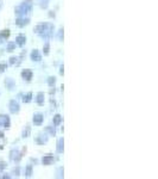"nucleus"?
<instances>
[{"instance_id": "obj_1", "label": "nucleus", "mask_w": 158, "mask_h": 179, "mask_svg": "<svg viewBox=\"0 0 158 179\" xmlns=\"http://www.w3.org/2000/svg\"><path fill=\"white\" fill-rule=\"evenodd\" d=\"M34 32L38 33L42 38L49 40L54 33V25L50 23H41L34 28Z\"/></svg>"}, {"instance_id": "obj_2", "label": "nucleus", "mask_w": 158, "mask_h": 179, "mask_svg": "<svg viewBox=\"0 0 158 179\" xmlns=\"http://www.w3.org/2000/svg\"><path fill=\"white\" fill-rule=\"evenodd\" d=\"M31 10H32V0H24L19 6L15 7L14 12L18 17H25V14L31 12Z\"/></svg>"}, {"instance_id": "obj_3", "label": "nucleus", "mask_w": 158, "mask_h": 179, "mask_svg": "<svg viewBox=\"0 0 158 179\" xmlns=\"http://www.w3.org/2000/svg\"><path fill=\"white\" fill-rule=\"evenodd\" d=\"M8 107H10V111H11L12 114H18V112H19V110H20L19 103L17 102V100H11V102H10Z\"/></svg>"}, {"instance_id": "obj_4", "label": "nucleus", "mask_w": 158, "mask_h": 179, "mask_svg": "<svg viewBox=\"0 0 158 179\" xmlns=\"http://www.w3.org/2000/svg\"><path fill=\"white\" fill-rule=\"evenodd\" d=\"M10 117L7 115H0V127H4V128H8L10 127Z\"/></svg>"}, {"instance_id": "obj_5", "label": "nucleus", "mask_w": 158, "mask_h": 179, "mask_svg": "<svg viewBox=\"0 0 158 179\" xmlns=\"http://www.w3.org/2000/svg\"><path fill=\"white\" fill-rule=\"evenodd\" d=\"M20 158H22V154L18 152V151H15V149H13V151H11V153H10V159L11 160H13V161H18L20 160Z\"/></svg>"}, {"instance_id": "obj_6", "label": "nucleus", "mask_w": 158, "mask_h": 179, "mask_svg": "<svg viewBox=\"0 0 158 179\" xmlns=\"http://www.w3.org/2000/svg\"><path fill=\"white\" fill-rule=\"evenodd\" d=\"M30 23V19H29V18H25V17H19L18 18V19H17L15 21V24L17 25H18V26H25V25H27Z\"/></svg>"}, {"instance_id": "obj_7", "label": "nucleus", "mask_w": 158, "mask_h": 179, "mask_svg": "<svg viewBox=\"0 0 158 179\" xmlns=\"http://www.w3.org/2000/svg\"><path fill=\"white\" fill-rule=\"evenodd\" d=\"M31 60L32 61H36V62H38V61L42 60V56H41V54H39V51L37 49L32 50V53H31Z\"/></svg>"}, {"instance_id": "obj_8", "label": "nucleus", "mask_w": 158, "mask_h": 179, "mask_svg": "<svg viewBox=\"0 0 158 179\" xmlns=\"http://www.w3.org/2000/svg\"><path fill=\"white\" fill-rule=\"evenodd\" d=\"M22 78L24 80H26V81H30L32 79V72L30 69H24L22 72Z\"/></svg>"}, {"instance_id": "obj_9", "label": "nucleus", "mask_w": 158, "mask_h": 179, "mask_svg": "<svg viewBox=\"0 0 158 179\" xmlns=\"http://www.w3.org/2000/svg\"><path fill=\"white\" fill-rule=\"evenodd\" d=\"M52 161H54V156L51 154H48V155H44L43 159H42V163L43 165H51Z\"/></svg>"}, {"instance_id": "obj_10", "label": "nucleus", "mask_w": 158, "mask_h": 179, "mask_svg": "<svg viewBox=\"0 0 158 179\" xmlns=\"http://www.w3.org/2000/svg\"><path fill=\"white\" fill-rule=\"evenodd\" d=\"M26 42V37L24 35H19V36H17V38H15V44L17 45H19V47H23Z\"/></svg>"}, {"instance_id": "obj_11", "label": "nucleus", "mask_w": 158, "mask_h": 179, "mask_svg": "<svg viewBox=\"0 0 158 179\" xmlns=\"http://www.w3.org/2000/svg\"><path fill=\"white\" fill-rule=\"evenodd\" d=\"M43 119H44V117L42 114H36L33 116V123L36 125H41L43 123Z\"/></svg>"}, {"instance_id": "obj_12", "label": "nucleus", "mask_w": 158, "mask_h": 179, "mask_svg": "<svg viewBox=\"0 0 158 179\" xmlns=\"http://www.w3.org/2000/svg\"><path fill=\"white\" fill-rule=\"evenodd\" d=\"M36 141L39 143V145H43V143H46L48 142V136L45 134H39L37 136V140Z\"/></svg>"}, {"instance_id": "obj_13", "label": "nucleus", "mask_w": 158, "mask_h": 179, "mask_svg": "<svg viewBox=\"0 0 158 179\" xmlns=\"http://www.w3.org/2000/svg\"><path fill=\"white\" fill-rule=\"evenodd\" d=\"M63 149H64V140L62 137V139H60L57 141V152L58 153H63Z\"/></svg>"}, {"instance_id": "obj_14", "label": "nucleus", "mask_w": 158, "mask_h": 179, "mask_svg": "<svg viewBox=\"0 0 158 179\" xmlns=\"http://www.w3.org/2000/svg\"><path fill=\"white\" fill-rule=\"evenodd\" d=\"M5 85L7 86V88L10 90V91H11V90H13L14 88V81H13V79H11V78H7L6 80H5Z\"/></svg>"}, {"instance_id": "obj_15", "label": "nucleus", "mask_w": 158, "mask_h": 179, "mask_svg": "<svg viewBox=\"0 0 158 179\" xmlns=\"http://www.w3.org/2000/svg\"><path fill=\"white\" fill-rule=\"evenodd\" d=\"M36 102H37L39 105L44 104V93H43V92H39V93L36 96Z\"/></svg>"}, {"instance_id": "obj_16", "label": "nucleus", "mask_w": 158, "mask_h": 179, "mask_svg": "<svg viewBox=\"0 0 158 179\" xmlns=\"http://www.w3.org/2000/svg\"><path fill=\"white\" fill-rule=\"evenodd\" d=\"M52 122H54V125H58L62 122V116L61 115H55L54 118H52Z\"/></svg>"}, {"instance_id": "obj_17", "label": "nucleus", "mask_w": 158, "mask_h": 179, "mask_svg": "<svg viewBox=\"0 0 158 179\" xmlns=\"http://www.w3.org/2000/svg\"><path fill=\"white\" fill-rule=\"evenodd\" d=\"M10 36V30H3L0 32V40H6Z\"/></svg>"}, {"instance_id": "obj_18", "label": "nucleus", "mask_w": 158, "mask_h": 179, "mask_svg": "<svg viewBox=\"0 0 158 179\" xmlns=\"http://www.w3.org/2000/svg\"><path fill=\"white\" fill-rule=\"evenodd\" d=\"M31 99H32V93L31 92H29V93H26V94L23 96V102L24 103H30Z\"/></svg>"}, {"instance_id": "obj_19", "label": "nucleus", "mask_w": 158, "mask_h": 179, "mask_svg": "<svg viewBox=\"0 0 158 179\" xmlns=\"http://www.w3.org/2000/svg\"><path fill=\"white\" fill-rule=\"evenodd\" d=\"M31 175H32V166L29 165L25 168V177H31Z\"/></svg>"}, {"instance_id": "obj_20", "label": "nucleus", "mask_w": 158, "mask_h": 179, "mask_svg": "<svg viewBox=\"0 0 158 179\" xmlns=\"http://www.w3.org/2000/svg\"><path fill=\"white\" fill-rule=\"evenodd\" d=\"M30 131H31V128H30V125H26L24 131H23V137H27L30 135Z\"/></svg>"}, {"instance_id": "obj_21", "label": "nucleus", "mask_w": 158, "mask_h": 179, "mask_svg": "<svg viewBox=\"0 0 158 179\" xmlns=\"http://www.w3.org/2000/svg\"><path fill=\"white\" fill-rule=\"evenodd\" d=\"M14 48H15V42H10V43L7 44L6 50H7V51H13V50H14Z\"/></svg>"}, {"instance_id": "obj_22", "label": "nucleus", "mask_w": 158, "mask_h": 179, "mask_svg": "<svg viewBox=\"0 0 158 179\" xmlns=\"http://www.w3.org/2000/svg\"><path fill=\"white\" fill-rule=\"evenodd\" d=\"M46 130L50 133V135H51V136H55V134H56L55 127H51V125H49V127H46Z\"/></svg>"}, {"instance_id": "obj_23", "label": "nucleus", "mask_w": 158, "mask_h": 179, "mask_svg": "<svg viewBox=\"0 0 158 179\" xmlns=\"http://www.w3.org/2000/svg\"><path fill=\"white\" fill-rule=\"evenodd\" d=\"M49 50H50V44H49V42H46V43L44 44V47H43L44 55H48V54H49Z\"/></svg>"}, {"instance_id": "obj_24", "label": "nucleus", "mask_w": 158, "mask_h": 179, "mask_svg": "<svg viewBox=\"0 0 158 179\" xmlns=\"http://www.w3.org/2000/svg\"><path fill=\"white\" fill-rule=\"evenodd\" d=\"M48 84H49L50 86H54V85L56 84V78H55V77H50V78L48 79Z\"/></svg>"}, {"instance_id": "obj_25", "label": "nucleus", "mask_w": 158, "mask_h": 179, "mask_svg": "<svg viewBox=\"0 0 158 179\" xmlns=\"http://www.w3.org/2000/svg\"><path fill=\"white\" fill-rule=\"evenodd\" d=\"M6 68H7V63H5V62L0 63V72H1V73H3V72H5Z\"/></svg>"}, {"instance_id": "obj_26", "label": "nucleus", "mask_w": 158, "mask_h": 179, "mask_svg": "<svg viewBox=\"0 0 158 179\" xmlns=\"http://www.w3.org/2000/svg\"><path fill=\"white\" fill-rule=\"evenodd\" d=\"M6 166H7V164L6 163H3V161H1V163H0V172H3L6 168Z\"/></svg>"}, {"instance_id": "obj_27", "label": "nucleus", "mask_w": 158, "mask_h": 179, "mask_svg": "<svg viewBox=\"0 0 158 179\" xmlns=\"http://www.w3.org/2000/svg\"><path fill=\"white\" fill-rule=\"evenodd\" d=\"M58 40H60V41H63V28L60 29V32H58Z\"/></svg>"}, {"instance_id": "obj_28", "label": "nucleus", "mask_w": 158, "mask_h": 179, "mask_svg": "<svg viewBox=\"0 0 158 179\" xmlns=\"http://www.w3.org/2000/svg\"><path fill=\"white\" fill-rule=\"evenodd\" d=\"M17 60H18V58H14V56H12V58L10 59V63H11V65H14V63L17 62Z\"/></svg>"}, {"instance_id": "obj_29", "label": "nucleus", "mask_w": 158, "mask_h": 179, "mask_svg": "<svg viewBox=\"0 0 158 179\" xmlns=\"http://www.w3.org/2000/svg\"><path fill=\"white\" fill-rule=\"evenodd\" d=\"M62 172H63V168L61 167V168L58 170V174H57V177H58V178H62V177H63V174H62Z\"/></svg>"}, {"instance_id": "obj_30", "label": "nucleus", "mask_w": 158, "mask_h": 179, "mask_svg": "<svg viewBox=\"0 0 158 179\" xmlns=\"http://www.w3.org/2000/svg\"><path fill=\"white\" fill-rule=\"evenodd\" d=\"M13 173H15V175H19V167L13 168Z\"/></svg>"}, {"instance_id": "obj_31", "label": "nucleus", "mask_w": 158, "mask_h": 179, "mask_svg": "<svg viewBox=\"0 0 158 179\" xmlns=\"http://www.w3.org/2000/svg\"><path fill=\"white\" fill-rule=\"evenodd\" d=\"M60 73L63 74V66H61V70H60Z\"/></svg>"}, {"instance_id": "obj_32", "label": "nucleus", "mask_w": 158, "mask_h": 179, "mask_svg": "<svg viewBox=\"0 0 158 179\" xmlns=\"http://www.w3.org/2000/svg\"><path fill=\"white\" fill-rule=\"evenodd\" d=\"M1 137H4V133H3V131H0V139H1Z\"/></svg>"}]
</instances>
